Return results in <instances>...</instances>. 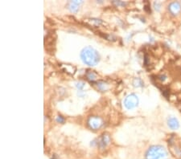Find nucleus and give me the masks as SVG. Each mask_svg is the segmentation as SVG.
I'll list each match as a JSON object with an SVG mask.
<instances>
[{"label": "nucleus", "instance_id": "1", "mask_svg": "<svg viewBox=\"0 0 181 159\" xmlns=\"http://www.w3.org/2000/svg\"><path fill=\"white\" fill-rule=\"evenodd\" d=\"M81 58L85 64L94 66L99 62L100 56L98 52L94 48L92 47H86L81 52Z\"/></svg>", "mask_w": 181, "mask_h": 159}, {"label": "nucleus", "instance_id": "2", "mask_svg": "<svg viewBox=\"0 0 181 159\" xmlns=\"http://www.w3.org/2000/svg\"><path fill=\"white\" fill-rule=\"evenodd\" d=\"M146 159H168V153L161 145H153L146 151Z\"/></svg>", "mask_w": 181, "mask_h": 159}, {"label": "nucleus", "instance_id": "3", "mask_svg": "<svg viewBox=\"0 0 181 159\" xmlns=\"http://www.w3.org/2000/svg\"><path fill=\"white\" fill-rule=\"evenodd\" d=\"M124 105L128 109H134L139 105V97L135 94H130L125 98Z\"/></svg>", "mask_w": 181, "mask_h": 159}, {"label": "nucleus", "instance_id": "4", "mask_svg": "<svg viewBox=\"0 0 181 159\" xmlns=\"http://www.w3.org/2000/svg\"><path fill=\"white\" fill-rule=\"evenodd\" d=\"M88 125L93 129H97L102 125V120L98 117H90L88 120Z\"/></svg>", "mask_w": 181, "mask_h": 159}, {"label": "nucleus", "instance_id": "5", "mask_svg": "<svg viewBox=\"0 0 181 159\" xmlns=\"http://www.w3.org/2000/svg\"><path fill=\"white\" fill-rule=\"evenodd\" d=\"M168 9L170 12L174 15H176L181 11V5L178 2H172L168 6Z\"/></svg>", "mask_w": 181, "mask_h": 159}, {"label": "nucleus", "instance_id": "6", "mask_svg": "<svg viewBox=\"0 0 181 159\" xmlns=\"http://www.w3.org/2000/svg\"><path fill=\"white\" fill-rule=\"evenodd\" d=\"M81 3H82V1H77V0L70 1V2L68 3V9L70 10L72 12H77L78 11L79 6H80Z\"/></svg>", "mask_w": 181, "mask_h": 159}, {"label": "nucleus", "instance_id": "7", "mask_svg": "<svg viewBox=\"0 0 181 159\" xmlns=\"http://www.w3.org/2000/svg\"><path fill=\"white\" fill-rule=\"evenodd\" d=\"M110 141V136H109L108 134H106H106H103L102 137L101 138V139H100V141H98L99 147L101 148V149H104L106 145H108Z\"/></svg>", "mask_w": 181, "mask_h": 159}, {"label": "nucleus", "instance_id": "8", "mask_svg": "<svg viewBox=\"0 0 181 159\" xmlns=\"http://www.w3.org/2000/svg\"><path fill=\"white\" fill-rule=\"evenodd\" d=\"M167 125L172 129H179V122L175 117H169L167 120Z\"/></svg>", "mask_w": 181, "mask_h": 159}, {"label": "nucleus", "instance_id": "9", "mask_svg": "<svg viewBox=\"0 0 181 159\" xmlns=\"http://www.w3.org/2000/svg\"><path fill=\"white\" fill-rule=\"evenodd\" d=\"M134 85L135 87H142L143 86V82L141 80L137 78L134 80Z\"/></svg>", "mask_w": 181, "mask_h": 159}, {"label": "nucleus", "instance_id": "10", "mask_svg": "<svg viewBox=\"0 0 181 159\" xmlns=\"http://www.w3.org/2000/svg\"><path fill=\"white\" fill-rule=\"evenodd\" d=\"M154 7H155V9L156 11H160V7H161V3L159 2H154Z\"/></svg>", "mask_w": 181, "mask_h": 159}, {"label": "nucleus", "instance_id": "11", "mask_svg": "<svg viewBox=\"0 0 181 159\" xmlns=\"http://www.w3.org/2000/svg\"><path fill=\"white\" fill-rule=\"evenodd\" d=\"M87 76H88V78H89V79H90V80H94V79H95V78H96V76L94 75V74L93 73H88Z\"/></svg>", "mask_w": 181, "mask_h": 159}, {"label": "nucleus", "instance_id": "12", "mask_svg": "<svg viewBox=\"0 0 181 159\" xmlns=\"http://www.w3.org/2000/svg\"><path fill=\"white\" fill-rule=\"evenodd\" d=\"M57 121L58 122H60V123H64V118L61 116H58Z\"/></svg>", "mask_w": 181, "mask_h": 159}, {"label": "nucleus", "instance_id": "13", "mask_svg": "<svg viewBox=\"0 0 181 159\" xmlns=\"http://www.w3.org/2000/svg\"><path fill=\"white\" fill-rule=\"evenodd\" d=\"M77 86L78 89H81L83 88V87L85 86V84H84V83H83V82H79V83H78L77 85Z\"/></svg>", "mask_w": 181, "mask_h": 159}, {"label": "nucleus", "instance_id": "14", "mask_svg": "<svg viewBox=\"0 0 181 159\" xmlns=\"http://www.w3.org/2000/svg\"><path fill=\"white\" fill-rule=\"evenodd\" d=\"M114 4H116V5H122V6H124L125 5V2H120V1H118V2H117V1H114Z\"/></svg>", "mask_w": 181, "mask_h": 159}]
</instances>
